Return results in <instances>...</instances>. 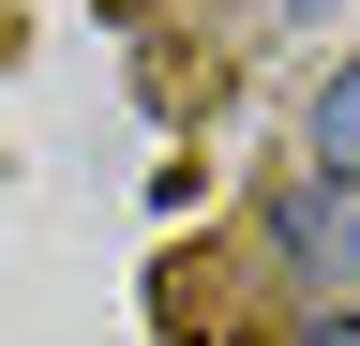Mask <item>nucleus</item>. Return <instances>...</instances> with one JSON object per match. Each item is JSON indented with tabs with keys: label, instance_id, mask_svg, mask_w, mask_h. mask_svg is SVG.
Wrapping results in <instances>:
<instances>
[{
	"label": "nucleus",
	"instance_id": "f257e3e1",
	"mask_svg": "<svg viewBox=\"0 0 360 346\" xmlns=\"http://www.w3.org/2000/svg\"><path fill=\"white\" fill-rule=\"evenodd\" d=\"M315 181H330V196L360 181V61L330 75V91H315Z\"/></svg>",
	"mask_w": 360,
	"mask_h": 346
}]
</instances>
